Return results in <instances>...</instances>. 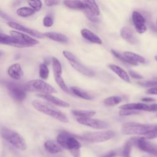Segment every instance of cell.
Instances as JSON below:
<instances>
[{
  "mask_svg": "<svg viewBox=\"0 0 157 157\" xmlns=\"http://www.w3.org/2000/svg\"><path fill=\"white\" fill-rule=\"evenodd\" d=\"M57 142L64 148L70 151L74 157L80 156L81 144L75 136L69 132L63 131L57 136Z\"/></svg>",
  "mask_w": 157,
  "mask_h": 157,
  "instance_id": "1",
  "label": "cell"
},
{
  "mask_svg": "<svg viewBox=\"0 0 157 157\" xmlns=\"http://www.w3.org/2000/svg\"><path fill=\"white\" fill-rule=\"evenodd\" d=\"M32 105L34 109L40 112L47 115L53 118H55L61 122L67 123L68 118L61 112L52 106L51 105L38 100L32 101Z\"/></svg>",
  "mask_w": 157,
  "mask_h": 157,
  "instance_id": "2",
  "label": "cell"
},
{
  "mask_svg": "<svg viewBox=\"0 0 157 157\" xmlns=\"http://www.w3.org/2000/svg\"><path fill=\"white\" fill-rule=\"evenodd\" d=\"M1 137L12 145L20 150H26L27 144L25 139L16 131L4 128L1 130Z\"/></svg>",
  "mask_w": 157,
  "mask_h": 157,
  "instance_id": "3",
  "label": "cell"
},
{
  "mask_svg": "<svg viewBox=\"0 0 157 157\" xmlns=\"http://www.w3.org/2000/svg\"><path fill=\"white\" fill-rule=\"evenodd\" d=\"M26 91L39 92L40 94H53L56 93V90L50 84L40 79H34L25 84Z\"/></svg>",
  "mask_w": 157,
  "mask_h": 157,
  "instance_id": "4",
  "label": "cell"
},
{
  "mask_svg": "<svg viewBox=\"0 0 157 157\" xmlns=\"http://www.w3.org/2000/svg\"><path fill=\"white\" fill-rule=\"evenodd\" d=\"M155 125L145 124L134 122H128L121 127V131L123 134L132 135V134H144L150 129H151Z\"/></svg>",
  "mask_w": 157,
  "mask_h": 157,
  "instance_id": "5",
  "label": "cell"
},
{
  "mask_svg": "<svg viewBox=\"0 0 157 157\" xmlns=\"http://www.w3.org/2000/svg\"><path fill=\"white\" fill-rule=\"evenodd\" d=\"M115 134V132L112 131H104L86 132L80 137L90 142H101L112 138Z\"/></svg>",
  "mask_w": 157,
  "mask_h": 157,
  "instance_id": "6",
  "label": "cell"
},
{
  "mask_svg": "<svg viewBox=\"0 0 157 157\" xmlns=\"http://www.w3.org/2000/svg\"><path fill=\"white\" fill-rule=\"evenodd\" d=\"M5 85L10 96L17 102L23 101L26 96L24 86L13 82H6Z\"/></svg>",
  "mask_w": 157,
  "mask_h": 157,
  "instance_id": "7",
  "label": "cell"
},
{
  "mask_svg": "<svg viewBox=\"0 0 157 157\" xmlns=\"http://www.w3.org/2000/svg\"><path fill=\"white\" fill-rule=\"evenodd\" d=\"M10 34L12 37L15 38L20 43H21L25 46V47H32L39 43V42L37 40L32 38L28 35L22 33H20L15 30L10 31Z\"/></svg>",
  "mask_w": 157,
  "mask_h": 157,
  "instance_id": "8",
  "label": "cell"
},
{
  "mask_svg": "<svg viewBox=\"0 0 157 157\" xmlns=\"http://www.w3.org/2000/svg\"><path fill=\"white\" fill-rule=\"evenodd\" d=\"M135 144H136L140 150L157 156V145L147 141L143 137L137 138Z\"/></svg>",
  "mask_w": 157,
  "mask_h": 157,
  "instance_id": "9",
  "label": "cell"
},
{
  "mask_svg": "<svg viewBox=\"0 0 157 157\" xmlns=\"http://www.w3.org/2000/svg\"><path fill=\"white\" fill-rule=\"evenodd\" d=\"M77 121L84 125L88 126L94 129H105L108 127V124L102 120L91 118V117H78Z\"/></svg>",
  "mask_w": 157,
  "mask_h": 157,
  "instance_id": "10",
  "label": "cell"
},
{
  "mask_svg": "<svg viewBox=\"0 0 157 157\" xmlns=\"http://www.w3.org/2000/svg\"><path fill=\"white\" fill-rule=\"evenodd\" d=\"M132 18L136 31L139 34L145 33L147 30L145 18L138 12L134 11L132 12Z\"/></svg>",
  "mask_w": 157,
  "mask_h": 157,
  "instance_id": "11",
  "label": "cell"
},
{
  "mask_svg": "<svg viewBox=\"0 0 157 157\" xmlns=\"http://www.w3.org/2000/svg\"><path fill=\"white\" fill-rule=\"evenodd\" d=\"M7 25L9 26H10V28H13V29H17V30H18L20 31H22V32H24V33H26L29 35H31L32 36H34V37H36L37 38H44V35H43V33H39L37 31H35V30H33L32 29H30L29 28H27L22 25H20L18 23H16V22H14L13 21H8L7 22Z\"/></svg>",
  "mask_w": 157,
  "mask_h": 157,
  "instance_id": "12",
  "label": "cell"
},
{
  "mask_svg": "<svg viewBox=\"0 0 157 157\" xmlns=\"http://www.w3.org/2000/svg\"><path fill=\"white\" fill-rule=\"evenodd\" d=\"M120 36L121 37L131 44H136L138 40L135 36L133 31L128 26H124L120 31Z\"/></svg>",
  "mask_w": 157,
  "mask_h": 157,
  "instance_id": "13",
  "label": "cell"
},
{
  "mask_svg": "<svg viewBox=\"0 0 157 157\" xmlns=\"http://www.w3.org/2000/svg\"><path fill=\"white\" fill-rule=\"evenodd\" d=\"M36 96L40 98L47 100V101L51 102L53 104H55L56 105H58V106H59L61 107H68L69 106V104L67 102H66L54 96L51 95V94H40V93H39V94H37Z\"/></svg>",
  "mask_w": 157,
  "mask_h": 157,
  "instance_id": "14",
  "label": "cell"
},
{
  "mask_svg": "<svg viewBox=\"0 0 157 157\" xmlns=\"http://www.w3.org/2000/svg\"><path fill=\"white\" fill-rule=\"evenodd\" d=\"M0 44L7 45L12 47L22 48L25 46L11 36L0 33Z\"/></svg>",
  "mask_w": 157,
  "mask_h": 157,
  "instance_id": "15",
  "label": "cell"
},
{
  "mask_svg": "<svg viewBox=\"0 0 157 157\" xmlns=\"http://www.w3.org/2000/svg\"><path fill=\"white\" fill-rule=\"evenodd\" d=\"M9 75L13 80H18L21 78L23 75V72L21 65L19 63H15L12 64L7 69Z\"/></svg>",
  "mask_w": 157,
  "mask_h": 157,
  "instance_id": "16",
  "label": "cell"
},
{
  "mask_svg": "<svg viewBox=\"0 0 157 157\" xmlns=\"http://www.w3.org/2000/svg\"><path fill=\"white\" fill-rule=\"evenodd\" d=\"M45 150L51 154H56L63 151L62 147L57 142L52 140H47L44 143Z\"/></svg>",
  "mask_w": 157,
  "mask_h": 157,
  "instance_id": "17",
  "label": "cell"
},
{
  "mask_svg": "<svg viewBox=\"0 0 157 157\" xmlns=\"http://www.w3.org/2000/svg\"><path fill=\"white\" fill-rule=\"evenodd\" d=\"M81 34L83 38H85L86 40H88L89 42L94 44H101L102 40L101 39L94 33H93L90 30L84 28L81 30L80 31Z\"/></svg>",
  "mask_w": 157,
  "mask_h": 157,
  "instance_id": "18",
  "label": "cell"
},
{
  "mask_svg": "<svg viewBox=\"0 0 157 157\" xmlns=\"http://www.w3.org/2000/svg\"><path fill=\"white\" fill-rule=\"evenodd\" d=\"M70 64L72 66L73 68H74L76 71L79 72L80 73L86 75V76H93L94 75V73L93 71L90 70L88 67L83 66L82 64H81L78 60H76L75 61L69 62Z\"/></svg>",
  "mask_w": 157,
  "mask_h": 157,
  "instance_id": "19",
  "label": "cell"
},
{
  "mask_svg": "<svg viewBox=\"0 0 157 157\" xmlns=\"http://www.w3.org/2000/svg\"><path fill=\"white\" fill-rule=\"evenodd\" d=\"M43 35L44 37L56 42L61 43H67L68 42V38L62 33L56 32H47L43 33Z\"/></svg>",
  "mask_w": 157,
  "mask_h": 157,
  "instance_id": "20",
  "label": "cell"
},
{
  "mask_svg": "<svg viewBox=\"0 0 157 157\" xmlns=\"http://www.w3.org/2000/svg\"><path fill=\"white\" fill-rule=\"evenodd\" d=\"M63 4L65 6L71 9L85 10L87 9L85 4L79 0H64Z\"/></svg>",
  "mask_w": 157,
  "mask_h": 157,
  "instance_id": "21",
  "label": "cell"
},
{
  "mask_svg": "<svg viewBox=\"0 0 157 157\" xmlns=\"http://www.w3.org/2000/svg\"><path fill=\"white\" fill-rule=\"evenodd\" d=\"M109 66L110 69L115 73H116L122 80L128 83L130 82V79L128 74L120 66L115 64H109Z\"/></svg>",
  "mask_w": 157,
  "mask_h": 157,
  "instance_id": "22",
  "label": "cell"
},
{
  "mask_svg": "<svg viewBox=\"0 0 157 157\" xmlns=\"http://www.w3.org/2000/svg\"><path fill=\"white\" fill-rule=\"evenodd\" d=\"M148 105L147 104H145L143 103H130V104H126L122 105L119 107L120 109L123 110H143L147 111L148 109Z\"/></svg>",
  "mask_w": 157,
  "mask_h": 157,
  "instance_id": "23",
  "label": "cell"
},
{
  "mask_svg": "<svg viewBox=\"0 0 157 157\" xmlns=\"http://www.w3.org/2000/svg\"><path fill=\"white\" fill-rule=\"evenodd\" d=\"M123 55L129 60H130L131 61H132L136 65H137L138 63H144L145 62L144 58H143L142 56H141L136 53H132L131 52H124L123 53Z\"/></svg>",
  "mask_w": 157,
  "mask_h": 157,
  "instance_id": "24",
  "label": "cell"
},
{
  "mask_svg": "<svg viewBox=\"0 0 157 157\" xmlns=\"http://www.w3.org/2000/svg\"><path fill=\"white\" fill-rule=\"evenodd\" d=\"M83 3L87 7L88 10H90L92 13H93L96 16L100 14V10L99 6L96 2L95 0H83Z\"/></svg>",
  "mask_w": 157,
  "mask_h": 157,
  "instance_id": "25",
  "label": "cell"
},
{
  "mask_svg": "<svg viewBox=\"0 0 157 157\" xmlns=\"http://www.w3.org/2000/svg\"><path fill=\"white\" fill-rule=\"evenodd\" d=\"M71 90L75 95L82 99H86V100H90L93 99V97L90 94H89L88 93H86V91H84L83 90H81L78 87L72 86L71 88Z\"/></svg>",
  "mask_w": 157,
  "mask_h": 157,
  "instance_id": "26",
  "label": "cell"
},
{
  "mask_svg": "<svg viewBox=\"0 0 157 157\" xmlns=\"http://www.w3.org/2000/svg\"><path fill=\"white\" fill-rule=\"evenodd\" d=\"M52 61L54 77L61 76L62 67H61V65L60 62L59 61V60L56 57H54V56H53L52 58Z\"/></svg>",
  "mask_w": 157,
  "mask_h": 157,
  "instance_id": "27",
  "label": "cell"
},
{
  "mask_svg": "<svg viewBox=\"0 0 157 157\" xmlns=\"http://www.w3.org/2000/svg\"><path fill=\"white\" fill-rule=\"evenodd\" d=\"M137 138H131L129 139L124 145L123 151H122V155L123 157H130L129 155L131 150V147L132 145L136 144Z\"/></svg>",
  "mask_w": 157,
  "mask_h": 157,
  "instance_id": "28",
  "label": "cell"
},
{
  "mask_svg": "<svg viewBox=\"0 0 157 157\" xmlns=\"http://www.w3.org/2000/svg\"><path fill=\"white\" fill-rule=\"evenodd\" d=\"M34 12L35 11L32 8L28 7H20L16 11L17 14L21 17H27L31 16L34 13Z\"/></svg>",
  "mask_w": 157,
  "mask_h": 157,
  "instance_id": "29",
  "label": "cell"
},
{
  "mask_svg": "<svg viewBox=\"0 0 157 157\" xmlns=\"http://www.w3.org/2000/svg\"><path fill=\"white\" fill-rule=\"evenodd\" d=\"M72 113L74 115L79 117H91L96 112L92 110H73Z\"/></svg>",
  "mask_w": 157,
  "mask_h": 157,
  "instance_id": "30",
  "label": "cell"
},
{
  "mask_svg": "<svg viewBox=\"0 0 157 157\" xmlns=\"http://www.w3.org/2000/svg\"><path fill=\"white\" fill-rule=\"evenodd\" d=\"M39 75L41 78L47 80L49 75V69L45 63L40 64L39 66Z\"/></svg>",
  "mask_w": 157,
  "mask_h": 157,
  "instance_id": "31",
  "label": "cell"
},
{
  "mask_svg": "<svg viewBox=\"0 0 157 157\" xmlns=\"http://www.w3.org/2000/svg\"><path fill=\"white\" fill-rule=\"evenodd\" d=\"M121 101V98L120 96H111L104 100L105 105L107 106H113L119 104Z\"/></svg>",
  "mask_w": 157,
  "mask_h": 157,
  "instance_id": "32",
  "label": "cell"
},
{
  "mask_svg": "<svg viewBox=\"0 0 157 157\" xmlns=\"http://www.w3.org/2000/svg\"><path fill=\"white\" fill-rule=\"evenodd\" d=\"M28 4L35 12L39 11L42 6V2L40 0H27Z\"/></svg>",
  "mask_w": 157,
  "mask_h": 157,
  "instance_id": "33",
  "label": "cell"
},
{
  "mask_svg": "<svg viewBox=\"0 0 157 157\" xmlns=\"http://www.w3.org/2000/svg\"><path fill=\"white\" fill-rule=\"evenodd\" d=\"M111 52H112V54H113L116 58H117L119 59L120 60L122 61L123 62L126 63H128V64H129L137 66L136 64H134V63H132V61H131L130 60H129L123 54H121V53L117 52V51H115V50H112Z\"/></svg>",
  "mask_w": 157,
  "mask_h": 157,
  "instance_id": "34",
  "label": "cell"
},
{
  "mask_svg": "<svg viewBox=\"0 0 157 157\" xmlns=\"http://www.w3.org/2000/svg\"><path fill=\"white\" fill-rule=\"evenodd\" d=\"M144 136L145 139H151L157 137V125H155V126L144 134Z\"/></svg>",
  "mask_w": 157,
  "mask_h": 157,
  "instance_id": "35",
  "label": "cell"
},
{
  "mask_svg": "<svg viewBox=\"0 0 157 157\" xmlns=\"http://www.w3.org/2000/svg\"><path fill=\"white\" fill-rule=\"evenodd\" d=\"M55 81L56 82V83L59 85V86L66 93H69V89L67 88V86H66L63 78H62L61 76H59V77H55Z\"/></svg>",
  "mask_w": 157,
  "mask_h": 157,
  "instance_id": "36",
  "label": "cell"
},
{
  "mask_svg": "<svg viewBox=\"0 0 157 157\" xmlns=\"http://www.w3.org/2000/svg\"><path fill=\"white\" fill-rule=\"evenodd\" d=\"M85 14L87 18L91 22L93 23H98L99 22V18L96 17V15H94L93 13H92L90 10L88 9L85 10Z\"/></svg>",
  "mask_w": 157,
  "mask_h": 157,
  "instance_id": "37",
  "label": "cell"
},
{
  "mask_svg": "<svg viewBox=\"0 0 157 157\" xmlns=\"http://www.w3.org/2000/svg\"><path fill=\"white\" fill-rule=\"evenodd\" d=\"M140 112L136 110H123L121 109L119 112V115L120 116H127V115H132L139 114Z\"/></svg>",
  "mask_w": 157,
  "mask_h": 157,
  "instance_id": "38",
  "label": "cell"
},
{
  "mask_svg": "<svg viewBox=\"0 0 157 157\" xmlns=\"http://www.w3.org/2000/svg\"><path fill=\"white\" fill-rule=\"evenodd\" d=\"M139 85L142 86H157V80H151V81H143V82H139L137 83Z\"/></svg>",
  "mask_w": 157,
  "mask_h": 157,
  "instance_id": "39",
  "label": "cell"
},
{
  "mask_svg": "<svg viewBox=\"0 0 157 157\" xmlns=\"http://www.w3.org/2000/svg\"><path fill=\"white\" fill-rule=\"evenodd\" d=\"M63 53L64 57L69 61V62H72L77 60V58H76V56L69 51L64 50L63 52Z\"/></svg>",
  "mask_w": 157,
  "mask_h": 157,
  "instance_id": "40",
  "label": "cell"
},
{
  "mask_svg": "<svg viewBox=\"0 0 157 157\" xmlns=\"http://www.w3.org/2000/svg\"><path fill=\"white\" fill-rule=\"evenodd\" d=\"M43 24L45 27H50L53 24V20L50 16H46L44 18Z\"/></svg>",
  "mask_w": 157,
  "mask_h": 157,
  "instance_id": "41",
  "label": "cell"
},
{
  "mask_svg": "<svg viewBox=\"0 0 157 157\" xmlns=\"http://www.w3.org/2000/svg\"><path fill=\"white\" fill-rule=\"evenodd\" d=\"M44 2L47 6L50 7L58 4L59 3V0H44Z\"/></svg>",
  "mask_w": 157,
  "mask_h": 157,
  "instance_id": "42",
  "label": "cell"
},
{
  "mask_svg": "<svg viewBox=\"0 0 157 157\" xmlns=\"http://www.w3.org/2000/svg\"><path fill=\"white\" fill-rule=\"evenodd\" d=\"M129 74L130 75V76L133 78H136V79H141L143 78V76L139 74L138 73L133 71H129Z\"/></svg>",
  "mask_w": 157,
  "mask_h": 157,
  "instance_id": "43",
  "label": "cell"
},
{
  "mask_svg": "<svg viewBox=\"0 0 157 157\" xmlns=\"http://www.w3.org/2000/svg\"><path fill=\"white\" fill-rule=\"evenodd\" d=\"M0 17L3 18L5 20H7L8 21H12V18L8 15H7L6 13L1 11V10H0Z\"/></svg>",
  "mask_w": 157,
  "mask_h": 157,
  "instance_id": "44",
  "label": "cell"
},
{
  "mask_svg": "<svg viewBox=\"0 0 157 157\" xmlns=\"http://www.w3.org/2000/svg\"><path fill=\"white\" fill-rule=\"evenodd\" d=\"M157 111V104H153L148 105L147 112H155Z\"/></svg>",
  "mask_w": 157,
  "mask_h": 157,
  "instance_id": "45",
  "label": "cell"
},
{
  "mask_svg": "<svg viewBox=\"0 0 157 157\" xmlns=\"http://www.w3.org/2000/svg\"><path fill=\"white\" fill-rule=\"evenodd\" d=\"M146 93L150 94H157V87H153L148 90Z\"/></svg>",
  "mask_w": 157,
  "mask_h": 157,
  "instance_id": "46",
  "label": "cell"
},
{
  "mask_svg": "<svg viewBox=\"0 0 157 157\" xmlns=\"http://www.w3.org/2000/svg\"><path fill=\"white\" fill-rule=\"evenodd\" d=\"M117 155L116 152L114 151H110L108 153H107L105 155H104L102 157H115Z\"/></svg>",
  "mask_w": 157,
  "mask_h": 157,
  "instance_id": "47",
  "label": "cell"
},
{
  "mask_svg": "<svg viewBox=\"0 0 157 157\" xmlns=\"http://www.w3.org/2000/svg\"><path fill=\"white\" fill-rule=\"evenodd\" d=\"M142 101H145V102H152L155 101V99L151 98H144L142 99Z\"/></svg>",
  "mask_w": 157,
  "mask_h": 157,
  "instance_id": "48",
  "label": "cell"
},
{
  "mask_svg": "<svg viewBox=\"0 0 157 157\" xmlns=\"http://www.w3.org/2000/svg\"><path fill=\"white\" fill-rule=\"evenodd\" d=\"M155 59L157 61V55H156V56H155Z\"/></svg>",
  "mask_w": 157,
  "mask_h": 157,
  "instance_id": "49",
  "label": "cell"
},
{
  "mask_svg": "<svg viewBox=\"0 0 157 157\" xmlns=\"http://www.w3.org/2000/svg\"><path fill=\"white\" fill-rule=\"evenodd\" d=\"M2 52H1V51H0V56H1V55H2Z\"/></svg>",
  "mask_w": 157,
  "mask_h": 157,
  "instance_id": "50",
  "label": "cell"
},
{
  "mask_svg": "<svg viewBox=\"0 0 157 157\" xmlns=\"http://www.w3.org/2000/svg\"><path fill=\"white\" fill-rule=\"evenodd\" d=\"M154 79H155V80H157V77H155V78H154Z\"/></svg>",
  "mask_w": 157,
  "mask_h": 157,
  "instance_id": "51",
  "label": "cell"
},
{
  "mask_svg": "<svg viewBox=\"0 0 157 157\" xmlns=\"http://www.w3.org/2000/svg\"><path fill=\"white\" fill-rule=\"evenodd\" d=\"M156 25H157V18H156Z\"/></svg>",
  "mask_w": 157,
  "mask_h": 157,
  "instance_id": "52",
  "label": "cell"
},
{
  "mask_svg": "<svg viewBox=\"0 0 157 157\" xmlns=\"http://www.w3.org/2000/svg\"><path fill=\"white\" fill-rule=\"evenodd\" d=\"M156 116H157V114H156Z\"/></svg>",
  "mask_w": 157,
  "mask_h": 157,
  "instance_id": "53",
  "label": "cell"
}]
</instances>
